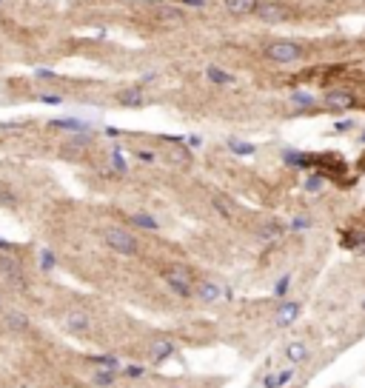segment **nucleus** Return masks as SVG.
Instances as JSON below:
<instances>
[{"label":"nucleus","instance_id":"obj_1","mask_svg":"<svg viewBox=\"0 0 365 388\" xmlns=\"http://www.w3.org/2000/svg\"><path fill=\"white\" fill-rule=\"evenodd\" d=\"M106 246L109 248H114L117 254H123V257H134L140 251V243H137V237L132 234V231H126V228H117V226H112V228H106Z\"/></svg>","mask_w":365,"mask_h":388},{"label":"nucleus","instance_id":"obj_2","mask_svg":"<svg viewBox=\"0 0 365 388\" xmlns=\"http://www.w3.org/2000/svg\"><path fill=\"white\" fill-rule=\"evenodd\" d=\"M163 280L171 286V291L177 297H194V283H191V274H188L183 266H168L163 271Z\"/></svg>","mask_w":365,"mask_h":388},{"label":"nucleus","instance_id":"obj_3","mask_svg":"<svg viewBox=\"0 0 365 388\" xmlns=\"http://www.w3.org/2000/svg\"><path fill=\"white\" fill-rule=\"evenodd\" d=\"M266 57L274 63H294L303 57V49L297 46L294 40H274L266 46Z\"/></svg>","mask_w":365,"mask_h":388},{"label":"nucleus","instance_id":"obj_4","mask_svg":"<svg viewBox=\"0 0 365 388\" xmlns=\"http://www.w3.org/2000/svg\"><path fill=\"white\" fill-rule=\"evenodd\" d=\"M263 23H283L288 20V9L283 0H257V9H254Z\"/></svg>","mask_w":365,"mask_h":388},{"label":"nucleus","instance_id":"obj_5","mask_svg":"<svg viewBox=\"0 0 365 388\" xmlns=\"http://www.w3.org/2000/svg\"><path fill=\"white\" fill-rule=\"evenodd\" d=\"M0 274H3V280H6L9 286H17V288L26 286V280H23V268H20V263L12 260V257H0Z\"/></svg>","mask_w":365,"mask_h":388},{"label":"nucleus","instance_id":"obj_6","mask_svg":"<svg viewBox=\"0 0 365 388\" xmlns=\"http://www.w3.org/2000/svg\"><path fill=\"white\" fill-rule=\"evenodd\" d=\"M154 17H157L160 23H166V26H177V23H183V9L171 6V3H160V6L154 9Z\"/></svg>","mask_w":365,"mask_h":388},{"label":"nucleus","instance_id":"obj_7","mask_svg":"<svg viewBox=\"0 0 365 388\" xmlns=\"http://www.w3.org/2000/svg\"><path fill=\"white\" fill-rule=\"evenodd\" d=\"M297 314H299V303L297 300H286V303H280L277 306V317H274V320H277V326H291L294 320H297Z\"/></svg>","mask_w":365,"mask_h":388},{"label":"nucleus","instance_id":"obj_8","mask_svg":"<svg viewBox=\"0 0 365 388\" xmlns=\"http://www.w3.org/2000/svg\"><path fill=\"white\" fill-rule=\"evenodd\" d=\"M194 297H197L200 303H217L220 297H223V291H220L217 283L203 280V283H197V286H194Z\"/></svg>","mask_w":365,"mask_h":388},{"label":"nucleus","instance_id":"obj_9","mask_svg":"<svg viewBox=\"0 0 365 388\" xmlns=\"http://www.w3.org/2000/svg\"><path fill=\"white\" fill-rule=\"evenodd\" d=\"M89 326H92V320H89L86 311H69L66 314V328L72 334H86Z\"/></svg>","mask_w":365,"mask_h":388},{"label":"nucleus","instance_id":"obj_10","mask_svg":"<svg viewBox=\"0 0 365 388\" xmlns=\"http://www.w3.org/2000/svg\"><path fill=\"white\" fill-rule=\"evenodd\" d=\"M323 100H326V106H334V109H351V106H357V97H354L351 92H328Z\"/></svg>","mask_w":365,"mask_h":388},{"label":"nucleus","instance_id":"obj_11","mask_svg":"<svg viewBox=\"0 0 365 388\" xmlns=\"http://www.w3.org/2000/svg\"><path fill=\"white\" fill-rule=\"evenodd\" d=\"M223 6L231 14H251L257 9V0H223Z\"/></svg>","mask_w":365,"mask_h":388},{"label":"nucleus","instance_id":"obj_12","mask_svg":"<svg viewBox=\"0 0 365 388\" xmlns=\"http://www.w3.org/2000/svg\"><path fill=\"white\" fill-rule=\"evenodd\" d=\"M206 77H208L211 83H217V86H228V83L234 80L231 74H228L226 69H220V66H208V69H206Z\"/></svg>","mask_w":365,"mask_h":388},{"label":"nucleus","instance_id":"obj_13","mask_svg":"<svg viewBox=\"0 0 365 388\" xmlns=\"http://www.w3.org/2000/svg\"><path fill=\"white\" fill-rule=\"evenodd\" d=\"M6 326L14 331H26L29 328V317L23 311H6Z\"/></svg>","mask_w":365,"mask_h":388},{"label":"nucleus","instance_id":"obj_14","mask_svg":"<svg viewBox=\"0 0 365 388\" xmlns=\"http://www.w3.org/2000/svg\"><path fill=\"white\" fill-rule=\"evenodd\" d=\"M168 157H171L174 166H191V154L186 146H171L168 148Z\"/></svg>","mask_w":365,"mask_h":388},{"label":"nucleus","instance_id":"obj_15","mask_svg":"<svg viewBox=\"0 0 365 388\" xmlns=\"http://www.w3.org/2000/svg\"><path fill=\"white\" fill-rule=\"evenodd\" d=\"M291 103L297 109H314V106H317V97H314L311 92H294L291 94Z\"/></svg>","mask_w":365,"mask_h":388},{"label":"nucleus","instance_id":"obj_16","mask_svg":"<svg viewBox=\"0 0 365 388\" xmlns=\"http://www.w3.org/2000/svg\"><path fill=\"white\" fill-rule=\"evenodd\" d=\"M120 103L134 109V106H143V103H146V97H143V92H140V89H128V92L120 94Z\"/></svg>","mask_w":365,"mask_h":388},{"label":"nucleus","instance_id":"obj_17","mask_svg":"<svg viewBox=\"0 0 365 388\" xmlns=\"http://www.w3.org/2000/svg\"><path fill=\"white\" fill-rule=\"evenodd\" d=\"M132 223H134L137 228H146V231H157V220H154L152 214H143V211L132 214Z\"/></svg>","mask_w":365,"mask_h":388},{"label":"nucleus","instance_id":"obj_18","mask_svg":"<svg viewBox=\"0 0 365 388\" xmlns=\"http://www.w3.org/2000/svg\"><path fill=\"white\" fill-rule=\"evenodd\" d=\"M168 354H171V342H168V340L154 342V348H152V357H154V360H163V357H168Z\"/></svg>","mask_w":365,"mask_h":388},{"label":"nucleus","instance_id":"obj_19","mask_svg":"<svg viewBox=\"0 0 365 388\" xmlns=\"http://www.w3.org/2000/svg\"><path fill=\"white\" fill-rule=\"evenodd\" d=\"M52 126H57V128H72V132H83V128H89L86 123H80V120H54Z\"/></svg>","mask_w":365,"mask_h":388},{"label":"nucleus","instance_id":"obj_20","mask_svg":"<svg viewBox=\"0 0 365 388\" xmlns=\"http://www.w3.org/2000/svg\"><path fill=\"white\" fill-rule=\"evenodd\" d=\"M288 357H291V360H306V357H308V348L303 346V342H294V346L288 348Z\"/></svg>","mask_w":365,"mask_h":388},{"label":"nucleus","instance_id":"obj_21","mask_svg":"<svg viewBox=\"0 0 365 388\" xmlns=\"http://www.w3.org/2000/svg\"><path fill=\"white\" fill-rule=\"evenodd\" d=\"M54 263H57V260H54L52 251H43V254H40V268H43V271H52Z\"/></svg>","mask_w":365,"mask_h":388},{"label":"nucleus","instance_id":"obj_22","mask_svg":"<svg viewBox=\"0 0 365 388\" xmlns=\"http://www.w3.org/2000/svg\"><path fill=\"white\" fill-rule=\"evenodd\" d=\"M214 206L220 208V214H231V203H226V197H214Z\"/></svg>","mask_w":365,"mask_h":388},{"label":"nucleus","instance_id":"obj_23","mask_svg":"<svg viewBox=\"0 0 365 388\" xmlns=\"http://www.w3.org/2000/svg\"><path fill=\"white\" fill-rule=\"evenodd\" d=\"M40 100L49 103V106H60V103H63V97H60V94H40Z\"/></svg>","mask_w":365,"mask_h":388},{"label":"nucleus","instance_id":"obj_24","mask_svg":"<svg viewBox=\"0 0 365 388\" xmlns=\"http://www.w3.org/2000/svg\"><path fill=\"white\" fill-rule=\"evenodd\" d=\"M228 146H231V148H234V152H237V154H251V152H254L251 146H246V143H237V140H231V143H228Z\"/></svg>","mask_w":365,"mask_h":388},{"label":"nucleus","instance_id":"obj_25","mask_svg":"<svg viewBox=\"0 0 365 388\" xmlns=\"http://www.w3.org/2000/svg\"><path fill=\"white\" fill-rule=\"evenodd\" d=\"M137 160H143V163H154V152H146V148H137Z\"/></svg>","mask_w":365,"mask_h":388},{"label":"nucleus","instance_id":"obj_26","mask_svg":"<svg viewBox=\"0 0 365 388\" xmlns=\"http://www.w3.org/2000/svg\"><path fill=\"white\" fill-rule=\"evenodd\" d=\"M180 3H186V6H194V9H203V6H206V0H180Z\"/></svg>","mask_w":365,"mask_h":388},{"label":"nucleus","instance_id":"obj_27","mask_svg":"<svg viewBox=\"0 0 365 388\" xmlns=\"http://www.w3.org/2000/svg\"><path fill=\"white\" fill-rule=\"evenodd\" d=\"M37 77H43V80H54V72H49V69H40Z\"/></svg>","mask_w":365,"mask_h":388},{"label":"nucleus","instance_id":"obj_28","mask_svg":"<svg viewBox=\"0 0 365 388\" xmlns=\"http://www.w3.org/2000/svg\"><path fill=\"white\" fill-rule=\"evenodd\" d=\"M286 286H288V274H286V277H283V280L277 283V294H283V291H286Z\"/></svg>","mask_w":365,"mask_h":388},{"label":"nucleus","instance_id":"obj_29","mask_svg":"<svg viewBox=\"0 0 365 388\" xmlns=\"http://www.w3.org/2000/svg\"><path fill=\"white\" fill-rule=\"evenodd\" d=\"M126 374H128V377H143V368L132 365V368H128V371H126Z\"/></svg>","mask_w":365,"mask_h":388},{"label":"nucleus","instance_id":"obj_30","mask_svg":"<svg viewBox=\"0 0 365 388\" xmlns=\"http://www.w3.org/2000/svg\"><path fill=\"white\" fill-rule=\"evenodd\" d=\"M319 186H323V180H317V177H311V180H308V188H311V191H317Z\"/></svg>","mask_w":365,"mask_h":388},{"label":"nucleus","instance_id":"obj_31","mask_svg":"<svg viewBox=\"0 0 365 388\" xmlns=\"http://www.w3.org/2000/svg\"><path fill=\"white\" fill-rule=\"evenodd\" d=\"M308 226V220L306 217H299V220H294V228H306Z\"/></svg>","mask_w":365,"mask_h":388},{"label":"nucleus","instance_id":"obj_32","mask_svg":"<svg viewBox=\"0 0 365 388\" xmlns=\"http://www.w3.org/2000/svg\"><path fill=\"white\" fill-rule=\"evenodd\" d=\"M0 248H3V251H12V243H6V240H0Z\"/></svg>","mask_w":365,"mask_h":388},{"label":"nucleus","instance_id":"obj_33","mask_svg":"<svg viewBox=\"0 0 365 388\" xmlns=\"http://www.w3.org/2000/svg\"><path fill=\"white\" fill-rule=\"evenodd\" d=\"M0 311H3V297H0Z\"/></svg>","mask_w":365,"mask_h":388},{"label":"nucleus","instance_id":"obj_34","mask_svg":"<svg viewBox=\"0 0 365 388\" xmlns=\"http://www.w3.org/2000/svg\"><path fill=\"white\" fill-rule=\"evenodd\" d=\"M362 308H365V300H362Z\"/></svg>","mask_w":365,"mask_h":388}]
</instances>
